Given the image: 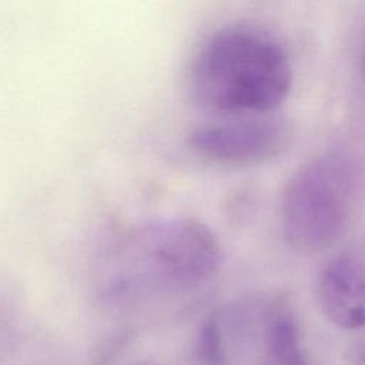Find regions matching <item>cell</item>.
Listing matches in <instances>:
<instances>
[{"mask_svg":"<svg viewBox=\"0 0 365 365\" xmlns=\"http://www.w3.org/2000/svg\"><path fill=\"white\" fill-rule=\"evenodd\" d=\"M143 365H151V364H143Z\"/></svg>","mask_w":365,"mask_h":365,"instance_id":"9c48e42d","label":"cell"},{"mask_svg":"<svg viewBox=\"0 0 365 365\" xmlns=\"http://www.w3.org/2000/svg\"><path fill=\"white\" fill-rule=\"evenodd\" d=\"M356 201L351 164L336 154H322L301 165L281 197V227L287 242L302 252H318L346 231Z\"/></svg>","mask_w":365,"mask_h":365,"instance_id":"3957f363","label":"cell"},{"mask_svg":"<svg viewBox=\"0 0 365 365\" xmlns=\"http://www.w3.org/2000/svg\"><path fill=\"white\" fill-rule=\"evenodd\" d=\"M362 63H364V70H365V48H364V56H362Z\"/></svg>","mask_w":365,"mask_h":365,"instance_id":"ba28073f","label":"cell"},{"mask_svg":"<svg viewBox=\"0 0 365 365\" xmlns=\"http://www.w3.org/2000/svg\"><path fill=\"white\" fill-rule=\"evenodd\" d=\"M221 245L212 230L192 217L150 221L110 244L98 268V292L128 305L191 291L214 277Z\"/></svg>","mask_w":365,"mask_h":365,"instance_id":"6da1fadb","label":"cell"},{"mask_svg":"<svg viewBox=\"0 0 365 365\" xmlns=\"http://www.w3.org/2000/svg\"><path fill=\"white\" fill-rule=\"evenodd\" d=\"M258 325L261 365H311L298 319L288 299H269L259 311Z\"/></svg>","mask_w":365,"mask_h":365,"instance_id":"8992f818","label":"cell"},{"mask_svg":"<svg viewBox=\"0 0 365 365\" xmlns=\"http://www.w3.org/2000/svg\"><path fill=\"white\" fill-rule=\"evenodd\" d=\"M291 143L288 123L277 117H235L195 128L188 135L191 151L222 167H255L279 157Z\"/></svg>","mask_w":365,"mask_h":365,"instance_id":"277c9868","label":"cell"},{"mask_svg":"<svg viewBox=\"0 0 365 365\" xmlns=\"http://www.w3.org/2000/svg\"><path fill=\"white\" fill-rule=\"evenodd\" d=\"M291 84L285 51L248 27L214 34L197 51L187 74V90L197 106L234 118L268 114L287 98Z\"/></svg>","mask_w":365,"mask_h":365,"instance_id":"7a4b0ae2","label":"cell"},{"mask_svg":"<svg viewBox=\"0 0 365 365\" xmlns=\"http://www.w3.org/2000/svg\"><path fill=\"white\" fill-rule=\"evenodd\" d=\"M224 332L218 317L211 315L202 325L200 334V359L204 365H225L227 351H225Z\"/></svg>","mask_w":365,"mask_h":365,"instance_id":"52a82bcc","label":"cell"},{"mask_svg":"<svg viewBox=\"0 0 365 365\" xmlns=\"http://www.w3.org/2000/svg\"><path fill=\"white\" fill-rule=\"evenodd\" d=\"M318 301L325 317L339 328L365 325V247L335 255L318 279Z\"/></svg>","mask_w":365,"mask_h":365,"instance_id":"5b68a950","label":"cell"}]
</instances>
